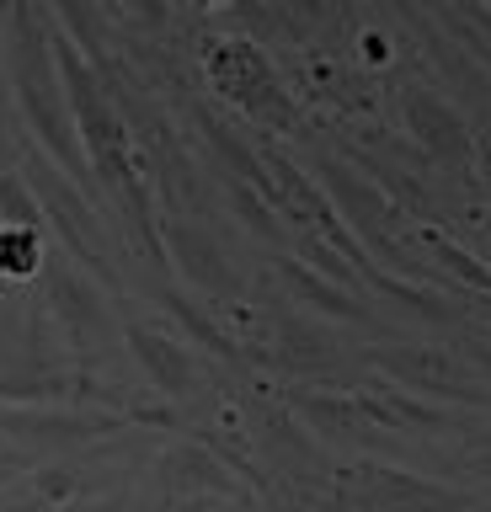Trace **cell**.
Returning <instances> with one entry per match:
<instances>
[{
  "mask_svg": "<svg viewBox=\"0 0 491 512\" xmlns=\"http://www.w3.org/2000/svg\"><path fill=\"white\" fill-rule=\"evenodd\" d=\"M406 118L433 160H443L454 171H470V134H465V118L454 112V102H443L438 91H406Z\"/></svg>",
  "mask_w": 491,
  "mask_h": 512,
  "instance_id": "8",
  "label": "cell"
},
{
  "mask_svg": "<svg viewBox=\"0 0 491 512\" xmlns=\"http://www.w3.org/2000/svg\"><path fill=\"white\" fill-rule=\"evenodd\" d=\"M161 304H166V310H171V315H177V320H182V331H187V336H193V342H198V347H209V352H219V358H230V363H235V358H241V347H235V342H230V331H225V326H214V320H209V315H203V310H198V304H193V299H182V294H177V288H166V294H161Z\"/></svg>",
  "mask_w": 491,
  "mask_h": 512,
  "instance_id": "12",
  "label": "cell"
},
{
  "mask_svg": "<svg viewBox=\"0 0 491 512\" xmlns=\"http://www.w3.org/2000/svg\"><path fill=\"white\" fill-rule=\"evenodd\" d=\"M161 486L171 496H241V480H235L225 464H219L203 443H177L161 454Z\"/></svg>",
  "mask_w": 491,
  "mask_h": 512,
  "instance_id": "9",
  "label": "cell"
},
{
  "mask_svg": "<svg viewBox=\"0 0 491 512\" xmlns=\"http://www.w3.org/2000/svg\"><path fill=\"white\" fill-rule=\"evenodd\" d=\"M417 246L433 251V262H443V267H449L465 288H475V294H491V272H486L481 262H475V256H470L465 246H459V240H449L443 230H417Z\"/></svg>",
  "mask_w": 491,
  "mask_h": 512,
  "instance_id": "13",
  "label": "cell"
},
{
  "mask_svg": "<svg viewBox=\"0 0 491 512\" xmlns=\"http://www.w3.org/2000/svg\"><path fill=\"white\" fill-rule=\"evenodd\" d=\"M22 182L33 187V198L43 208V224H54L59 246H65V262H81L97 283L123 288L118 267H113V251H107V235H102L97 214H91V198L38 150L33 139H22Z\"/></svg>",
  "mask_w": 491,
  "mask_h": 512,
  "instance_id": "1",
  "label": "cell"
},
{
  "mask_svg": "<svg viewBox=\"0 0 491 512\" xmlns=\"http://www.w3.org/2000/svg\"><path fill=\"white\" fill-rule=\"evenodd\" d=\"M43 283H49V315L59 320V331H65V342L75 352H97L107 347V336H113V320H107V304L102 294L91 288V278H81L65 256H54V262H43Z\"/></svg>",
  "mask_w": 491,
  "mask_h": 512,
  "instance_id": "4",
  "label": "cell"
},
{
  "mask_svg": "<svg viewBox=\"0 0 491 512\" xmlns=\"http://www.w3.org/2000/svg\"><path fill=\"white\" fill-rule=\"evenodd\" d=\"M198 6H219V0H198Z\"/></svg>",
  "mask_w": 491,
  "mask_h": 512,
  "instance_id": "20",
  "label": "cell"
},
{
  "mask_svg": "<svg viewBox=\"0 0 491 512\" xmlns=\"http://www.w3.org/2000/svg\"><path fill=\"white\" fill-rule=\"evenodd\" d=\"M209 80L225 102L246 107L251 118L273 123V128H294V102L289 91L278 86L273 64L257 43H241V38H225V43H209Z\"/></svg>",
  "mask_w": 491,
  "mask_h": 512,
  "instance_id": "3",
  "label": "cell"
},
{
  "mask_svg": "<svg viewBox=\"0 0 491 512\" xmlns=\"http://www.w3.org/2000/svg\"><path fill=\"white\" fill-rule=\"evenodd\" d=\"M278 278L294 288V299L299 304H310V310H321V315H342V320H369V310L347 294V288H337L331 278H321V272H310L305 262H294V256H283L278 262Z\"/></svg>",
  "mask_w": 491,
  "mask_h": 512,
  "instance_id": "10",
  "label": "cell"
},
{
  "mask_svg": "<svg viewBox=\"0 0 491 512\" xmlns=\"http://www.w3.org/2000/svg\"><path fill=\"white\" fill-rule=\"evenodd\" d=\"M294 406L315 432H326V438H363V432H369L353 395L347 400H337V395H294Z\"/></svg>",
  "mask_w": 491,
  "mask_h": 512,
  "instance_id": "11",
  "label": "cell"
},
{
  "mask_svg": "<svg viewBox=\"0 0 491 512\" xmlns=\"http://www.w3.org/2000/svg\"><path fill=\"white\" fill-rule=\"evenodd\" d=\"M369 363L385 368L390 379H401V390L417 384L422 395L465 400V406H491V390H475V384L459 374V363L449 358V352H438V347H422V352L417 347H374Z\"/></svg>",
  "mask_w": 491,
  "mask_h": 512,
  "instance_id": "5",
  "label": "cell"
},
{
  "mask_svg": "<svg viewBox=\"0 0 491 512\" xmlns=\"http://www.w3.org/2000/svg\"><path fill=\"white\" fill-rule=\"evenodd\" d=\"M22 464H27L22 454H0V480H6V475H17V470H22Z\"/></svg>",
  "mask_w": 491,
  "mask_h": 512,
  "instance_id": "19",
  "label": "cell"
},
{
  "mask_svg": "<svg viewBox=\"0 0 491 512\" xmlns=\"http://www.w3.org/2000/svg\"><path fill=\"white\" fill-rule=\"evenodd\" d=\"M161 246L171 251V262H177V272L193 288H203V294H214V299H235V294H241V283H235L225 251L209 240L203 224H193V219H161Z\"/></svg>",
  "mask_w": 491,
  "mask_h": 512,
  "instance_id": "6",
  "label": "cell"
},
{
  "mask_svg": "<svg viewBox=\"0 0 491 512\" xmlns=\"http://www.w3.org/2000/svg\"><path fill=\"white\" fill-rule=\"evenodd\" d=\"M0 224L17 230H43V208L33 198V187L22 182V171H0Z\"/></svg>",
  "mask_w": 491,
  "mask_h": 512,
  "instance_id": "15",
  "label": "cell"
},
{
  "mask_svg": "<svg viewBox=\"0 0 491 512\" xmlns=\"http://www.w3.org/2000/svg\"><path fill=\"white\" fill-rule=\"evenodd\" d=\"M465 352L491 374V347H486V336H481V331H470V336H465Z\"/></svg>",
  "mask_w": 491,
  "mask_h": 512,
  "instance_id": "17",
  "label": "cell"
},
{
  "mask_svg": "<svg viewBox=\"0 0 491 512\" xmlns=\"http://www.w3.org/2000/svg\"><path fill=\"white\" fill-rule=\"evenodd\" d=\"M225 192H230V208H235V214H241L262 240H283V224L273 219V208H267L262 192H251L246 182H235V176H225Z\"/></svg>",
  "mask_w": 491,
  "mask_h": 512,
  "instance_id": "16",
  "label": "cell"
},
{
  "mask_svg": "<svg viewBox=\"0 0 491 512\" xmlns=\"http://www.w3.org/2000/svg\"><path fill=\"white\" fill-rule=\"evenodd\" d=\"M38 272H43L38 230H17V224H0V278H38Z\"/></svg>",
  "mask_w": 491,
  "mask_h": 512,
  "instance_id": "14",
  "label": "cell"
},
{
  "mask_svg": "<svg viewBox=\"0 0 491 512\" xmlns=\"http://www.w3.org/2000/svg\"><path fill=\"white\" fill-rule=\"evenodd\" d=\"M6 128H11V91H6V64H0V150H6Z\"/></svg>",
  "mask_w": 491,
  "mask_h": 512,
  "instance_id": "18",
  "label": "cell"
},
{
  "mask_svg": "<svg viewBox=\"0 0 491 512\" xmlns=\"http://www.w3.org/2000/svg\"><path fill=\"white\" fill-rule=\"evenodd\" d=\"M331 512H465V496L395 464L331 475Z\"/></svg>",
  "mask_w": 491,
  "mask_h": 512,
  "instance_id": "2",
  "label": "cell"
},
{
  "mask_svg": "<svg viewBox=\"0 0 491 512\" xmlns=\"http://www.w3.org/2000/svg\"><path fill=\"white\" fill-rule=\"evenodd\" d=\"M123 336H129V352L139 358V368L150 374L155 395H166V400H187V395H193L198 368H193V358H187V347L177 342V336L155 331V326H145V320H129Z\"/></svg>",
  "mask_w": 491,
  "mask_h": 512,
  "instance_id": "7",
  "label": "cell"
}]
</instances>
